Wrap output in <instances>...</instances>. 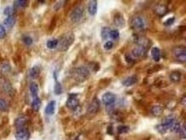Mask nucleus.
<instances>
[{
	"label": "nucleus",
	"mask_w": 186,
	"mask_h": 140,
	"mask_svg": "<svg viewBox=\"0 0 186 140\" xmlns=\"http://www.w3.org/2000/svg\"><path fill=\"white\" fill-rule=\"evenodd\" d=\"M59 40V43H58V48H59V51H66L68 50L69 47L72 45V43L74 42L75 40V35L73 33L71 32H69L67 34H64Z\"/></svg>",
	"instance_id": "nucleus-1"
},
{
	"label": "nucleus",
	"mask_w": 186,
	"mask_h": 140,
	"mask_svg": "<svg viewBox=\"0 0 186 140\" xmlns=\"http://www.w3.org/2000/svg\"><path fill=\"white\" fill-rule=\"evenodd\" d=\"M174 123H175V118L173 116H167L163 119L162 122L160 125H157L156 130L161 134L166 133L167 131L172 128Z\"/></svg>",
	"instance_id": "nucleus-2"
},
{
	"label": "nucleus",
	"mask_w": 186,
	"mask_h": 140,
	"mask_svg": "<svg viewBox=\"0 0 186 140\" xmlns=\"http://www.w3.org/2000/svg\"><path fill=\"white\" fill-rule=\"evenodd\" d=\"M130 26L133 29L142 31L146 28V22L143 17L140 15L133 16L130 19Z\"/></svg>",
	"instance_id": "nucleus-3"
},
{
	"label": "nucleus",
	"mask_w": 186,
	"mask_h": 140,
	"mask_svg": "<svg viewBox=\"0 0 186 140\" xmlns=\"http://www.w3.org/2000/svg\"><path fill=\"white\" fill-rule=\"evenodd\" d=\"M73 77L77 82H83L87 80L89 77V70L85 66H80L73 70Z\"/></svg>",
	"instance_id": "nucleus-4"
},
{
	"label": "nucleus",
	"mask_w": 186,
	"mask_h": 140,
	"mask_svg": "<svg viewBox=\"0 0 186 140\" xmlns=\"http://www.w3.org/2000/svg\"><path fill=\"white\" fill-rule=\"evenodd\" d=\"M83 17V9L81 5L75 7L70 13V20L72 22H78Z\"/></svg>",
	"instance_id": "nucleus-5"
},
{
	"label": "nucleus",
	"mask_w": 186,
	"mask_h": 140,
	"mask_svg": "<svg viewBox=\"0 0 186 140\" xmlns=\"http://www.w3.org/2000/svg\"><path fill=\"white\" fill-rule=\"evenodd\" d=\"M173 55L177 58V60L180 62H185L186 60V49L185 47H176L172 50Z\"/></svg>",
	"instance_id": "nucleus-6"
},
{
	"label": "nucleus",
	"mask_w": 186,
	"mask_h": 140,
	"mask_svg": "<svg viewBox=\"0 0 186 140\" xmlns=\"http://www.w3.org/2000/svg\"><path fill=\"white\" fill-rule=\"evenodd\" d=\"M146 52H147V48H145L144 47L141 45H137V47H135L131 51L132 55L135 58H139V59L143 58L146 55Z\"/></svg>",
	"instance_id": "nucleus-7"
},
{
	"label": "nucleus",
	"mask_w": 186,
	"mask_h": 140,
	"mask_svg": "<svg viewBox=\"0 0 186 140\" xmlns=\"http://www.w3.org/2000/svg\"><path fill=\"white\" fill-rule=\"evenodd\" d=\"M77 95H69L68 100L66 101V106L69 109L75 110L79 106V100L76 97Z\"/></svg>",
	"instance_id": "nucleus-8"
},
{
	"label": "nucleus",
	"mask_w": 186,
	"mask_h": 140,
	"mask_svg": "<svg viewBox=\"0 0 186 140\" xmlns=\"http://www.w3.org/2000/svg\"><path fill=\"white\" fill-rule=\"evenodd\" d=\"M100 108V103L97 98H94L88 106V113L90 114H94L98 113Z\"/></svg>",
	"instance_id": "nucleus-9"
},
{
	"label": "nucleus",
	"mask_w": 186,
	"mask_h": 140,
	"mask_svg": "<svg viewBox=\"0 0 186 140\" xmlns=\"http://www.w3.org/2000/svg\"><path fill=\"white\" fill-rule=\"evenodd\" d=\"M102 102L106 105V106H110L112 104H113L116 101V95L111 92H107L106 94H104L102 95Z\"/></svg>",
	"instance_id": "nucleus-10"
},
{
	"label": "nucleus",
	"mask_w": 186,
	"mask_h": 140,
	"mask_svg": "<svg viewBox=\"0 0 186 140\" xmlns=\"http://www.w3.org/2000/svg\"><path fill=\"white\" fill-rule=\"evenodd\" d=\"M168 12V8L163 4H157L154 8V13L159 17H164Z\"/></svg>",
	"instance_id": "nucleus-11"
},
{
	"label": "nucleus",
	"mask_w": 186,
	"mask_h": 140,
	"mask_svg": "<svg viewBox=\"0 0 186 140\" xmlns=\"http://www.w3.org/2000/svg\"><path fill=\"white\" fill-rule=\"evenodd\" d=\"M30 138V133L27 129H19L16 133V140H29Z\"/></svg>",
	"instance_id": "nucleus-12"
},
{
	"label": "nucleus",
	"mask_w": 186,
	"mask_h": 140,
	"mask_svg": "<svg viewBox=\"0 0 186 140\" xmlns=\"http://www.w3.org/2000/svg\"><path fill=\"white\" fill-rule=\"evenodd\" d=\"M97 9H98V2L95 0H92L88 4V13L91 16H94L97 13Z\"/></svg>",
	"instance_id": "nucleus-13"
},
{
	"label": "nucleus",
	"mask_w": 186,
	"mask_h": 140,
	"mask_svg": "<svg viewBox=\"0 0 186 140\" xmlns=\"http://www.w3.org/2000/svg\"><path fill=\"white\" fill-rule=\"evenodd\" d=\"M56 109V101H51L49 103L47 104V106L46 107L45 112L47 115H52L55 113Z\"/></svg>",
	"instance_id": "nucleus-14"
},
{
	"label": "nucleus",
	"mask_w": 186,
	"mask_h": 140,
	"mask_svg": "<svg viewBox=\"0 0 186 140\" xmlns=\"http://www.w3.org/2000/svg\"><path fill=\"white\" fill-rule=\"evenodd\" d=\"M40 74V67L39 65L33 66L29 70V78L31 79H36Z\"/></svg>",
	"instance_id": "nucleus-15"
},
{
	"label": "nucleus",
	"mask_w": 186,
	"mask_h": 140,
	"mask_svg": "<svg viewBox=\"0 0 186 140\" xmlns=\"http://www.w3.org/2000/svg\"><path fill=\"white\" fill-rule=\"evenodd\" d=\"M113 22H114V24H115L117 27H119V28L124 27V24H125V20H124V18L123 17V16H122L120 13H118V14H117V15H115Z\"/></svg>",
	"instance_id": "nucleus-16"
},
{
	"label": "nucleus",
	"mask_w": 186,
	"mask_h": 140,
	"mask_svg": "<svg viewBox=\"0 0 186 140\" xmlns=\"http://www.w3.org/2000/svg\"><path fill=\"white\" fill-rule=\"evenodd\" d=\"M0 87L2 88V90H4L6 94H10L13 91L12 86L8 81L6 80H2L0 83Z\"/></svg>",
	"instance_id": "nucleus-17"
},
{
	"label": "nucleus",
	"mask_w": 186,
	"mask_h": 140,
	"mask_svg": "<svg viewBox=\"0 0 186 140\" xmlns=\"http://www.w3.org/2000/svg\"><path fill=\"white\" fill-rule=\"evenodd\" d=\"M137 83V78L135 77V76H131V77H129L127 78H125L124 80L122 82V84L124 86V87H130L132 85H134L135 83Z\"/></svg>",
	"instance_id": "nucleus-18"
},
{
	"label": "nucleus",
	"mask_w": 186,
	"mask_h": 140,
	"mask_svg": "<svg viewBox=\"0 0 186 140\" xmlns=\"http://www.w3.org/2000/svg\"><path fill=\"white\" fill-rule=\"evenodd\" d=\"M26 124H27V118L24 117V116L18 117L16 120H15V126H16V127L18 130H19V129H22Z\"/></svg>",
	"instance_id": "nucleus-19"
},
{
	"label": "nucleus",
	"mask_w": 186,
	"mask_h": 140,
	"mask_svg": "<svg viewBox=\"0 0 186 140\" xmlns=\"http://www.w3.org/2000/svg\"><path fill=\"white\" fill-rule=\"evenodd\" d=\"M29 90H30V93H31V95H32V96H33L34 98H35V97H38V93H39V86H38V84H37L36 83L33 82V83H30Z\"/></svg>",
	"instance_id": "nucleus-20"
},
{
	"label": "nucleus",
	"mask_w": 186,
	"mask_h": 140,
	"mask_svg": "<svg viewBox=\"0 0 186 140\" xmlns=\"http://www.w3.org/2000/svg\"><path fill=\"white\" fill-rule=\"evenodd\" d=\"M16 23V17L15 16H11V17H7L4 21V24L6 28L11 29Z\"/></svg>",
	"instance_id": "nucleus-21"
},
{
	"label": "nucleus",
	"mask_w": 186,
	"mask_h": 140,
	"mask_svg": "<svg viewBox=\"0 0 186 140\" xmlns=\"http://www.w3.org/2000/svg\"><path fill=\"white\" fill-rule=\"evenodd\" d=\"M181 78H182V75H181V73L178 72V71H172V72L170 74V76H169L170 80L172 81V83H175L180 82Z\"/></svg>",
	"instance_id": "nucleus-22"
},
{
	"label": "nucleus",
	"mask_w": 186,
	"mask_h": 140,
	"mask_svg": "<svg viewBox=\"0 0 186 140\" xmlns=\"http://www.w3.org/2000/svg\"><path fill=\"white\" fill-rule=\"evenodd\" d=\"M163 113V108L160 105H155L152 107L151 108V113L154 115V116H160Z\"/></svg>",
	"instance_id": "nucleus-23"
},
{
	"label": "nucleus",
	"mask_w": 186,
	"mask_h": 140,
	"mask_svg": "<svg viewBox=\"0 0 186 140\" xmlns=\"http://www.w3.org/2000/svg\"><path fill=\"white\" fill-rule=\"evenodd\" d=\"M151 56L155 61H160V50L158 47H153L151 50Z\"/></svg>",
	"instance_id": "nucleus-24"
},
{
	"label": "nucleus",
	"mask_w": 186,
	"mask_h": 140,
	"mask_svg": "<svg viewBox=\"0 0 186 140\" xmlns=\"http://www.w3.org/2000/svg\"><path fill=\"white\" fill-rule=\"evenodd\" d=\"M41 107V101L39 99V97H35L34 98V100L32 101V108L34 109V111L35 112H38L39 110Z\"/></svg>",
	"instance_id": "nucleus-25"
},
{
	"label": "nucleus",
	"mask_w": 186,
	"mask_h": 140,
	"mask_svg": "<svg viewBox=\"0 0 186 140\" xmlns=\"http://www.w3.org/2000/svg\"><path fill=\"white\" fill-rule=\"evenodd\" d=\"M29 5V1L27 0H17L14 2V8H25Z\"/></svg>",
	"instance_id": "nucleus-26"
},
{
	"label": "nucleus",
	"mask_w": 186,
	"mask_h": 140,
	"mask_svg": "<svg viewBox=\"0 0 186 140\" xmlns=\"http://www.w3.org/2000/svg\"><path fill=\"white\" fill-rule=\"evenodd\" d=\"M10 70H11V67H10L9 63L4 62V63L0 65V72H2V73H8V72H10Z\"/></svg>",
	"instance_id": "nucleus-27"
},
{
	"label": "nucleus",
	"mask_w": 186,
	"mask_h": 140,
	"mask_svg": "<svg viewBox=\"0 0 186 140\" xmlns=\"http://www.w3.org/2000/svg\"><path fill=\"white\" fill-rule=\"evenodd\" d=\"M58 43H59V40L57 39L49 40L46 42V47L49 49H54V48H56L58 47Z\"/></svg>",
	"instance_id": "nucleus-28"
},
{
	"label": "nucleus",
	"mask_w": 186,
	"mask_h": 140,
	"mask_svg": "<svg viewBox=\"0 0 186 140\" xmlns=\"http://www.w3.org/2000/svg\"><path fill=\"white\" fill-rule=\"evenodd\" d=\"M110 32H111L110 28H108V27H104V28L101 29V37H102V39H104V40L107 39L108 37H109V35H110Z\"/></svg>",
	"instance_id": "nucleus-29"
},
{
	"label": "nucleus",
	"mask_w": 186,
	"mask_h": 140,
	"mask_svg": "<svg viewBox=\"0 0 186 140\" xmlns=\"http://www.w3.org/2000/svg\"><path fill=\"white\" fill-rule=\"evenodd\" d=\"M14 13H15V8L12 6H7L4 10V14L7 17L14 16Z\"/></svg>",
	"instance_id": "nucleus-30"
},
{
	"label": "nucleus",
	"mask_w": 186,
	"mask_h": 140,
	"mask_svg": "<svg viewBox=\"0 0 186 140\" xmlns=\"http://www.w3.org/2000/svg\"><path fill=\"white\" fill-rule=\"evenodd\" d=\"M63 92V88H62V85L61 83L56 81V83H55V86H54V93L56 95H61Z\"/></svg>",
	"instance_id": "nucleus-31"
},
{
	"label": "nucleus",
	"mask_w": 186,
	"mask_h": 140,
	"mask_svg": "<svg viewBox=\"0 0 186 140\" xmlns=\"http://www.w3.org/2000/svg\"><path fill=\"white\" fill-rule=\"evenodd\" d=\"M7 110H8V104L6 103L5 101L0 98V111L6 112Z\"/></svg>",
	"instance_id": "nucleus-32"
},
{
	"label": "nucleus",
	"mask_w": 186,
	"mask_h": 140,
	"mask_svg": "<svg viewBox=\"0 0 186 140\" xmlns=\"http://www.w3.org/2000/svg\"><path fill=\"white\" fill-rule=\"evenodd\" d=\"M22 41L24 42V44L25 45H27V46H31L32 44H33V39L29 36V35H24L23 37H22Z\"/></svg>",
	"instance_id": "nucleus-33"
},
{
	"label": "nucleus",
	"mask_w": 186,
	"mask_h": 140,
	"mask_svg": "<svg viewBox=\"0 0 186 140\" xmlns=\"http://www.w3.org/2000/svg\"><path fill=\"white\" fill-rule=\"evenodd\" d=\"M109 36H110L112 39H113V40H117L118 37H119V32H118V30H111L110 35H109Z\"/></svg>",
	"instance_id": "nucleus-34"
},
{
	"label": "nucleus",
	"mask_w": 186,
	"mask_h": 140,
	"mask_svg": "<svg viewBox=\"0 0 186 140\" xmlns=\"http://www.w3.org/2000/svg\"><path fill=\"white\" fill-rule=\"evenodd\" d=\"M180 129H181V124L178 123V122H175L171 128V130L173 132H179Z\"/></svg>",
	"instance_id": "nucleus-35"
},
{
	"label": "nucleus",
	"mask_w": 186,
	"mask_h": 140,
	"mask_svg": "<svg viewBox=\"0 0 186 140\" xmlns=\"http://www.w3.org/2000/svg\"><path fill=\"white\" fill-rule=\"evenodd\" d=\"M6 36V30H5V28L0 24V39H4Z\"/></svg>",
	"instance_id": "nucleus-36"
},
{
	"label": "nucleus",
	"mask_w": 186,
	"mask_h": 140,
	"mask_svg": "<svg viewBox=\"0 0 186 140\" xmlns=\"http://www.w3.org/2000/svg\"><path fill=\"white\" fill-rule=\"evenodd\" d=\"M186 128H185V123H184L183 126H181V129L179 131V133H180V137L183 138V139H185V134H186Z\"/></svg>",
	"instance_id": "nucleus-37"
},
{
	"label": "nucleus",
	"mask_w": 186,
	"mask_h": 140,
	"mask_svg": "<svg viewBox=\"0 0 186 140\" xmlns=\"http://www.w3.org/2000/svg\"><path fill=\"white\" fill-rule=\"evenodd\" d=\"M175 22V17H171V18H168L165 22H164V25L165 26H171Z\"/></svg>",
	"instance_id": "nucleus-38"
},
{
	"label": "nucleus",
	"mask_w": 186,
	"mask_h": 140,
	"mask_svg": "<svg viewBox=\"0 0 186 140\" xmlns=\"http://www.w3.org/2000/svg\"><path fill=\"white\" fill-rule=\"evenodd\" d=\"M113 47V43L112 41H107L104 45V48L106 50H111Z\"/></svg>",
	"instance_id": "nucleus-39"
},
{
	"label": "nucleus",
	"mask_w": 186,
	"mask_h": 140,
	"mask_svg": "<svg viewBox=\"0 0 186 140\" xmlns=\"http://www.w3.org/2000/svg\"><path fill=\"white\" fill-rule=\"evenodd\" d=\"M128 131H129V127H128V126H121V127H119V129H118V131H119L120 133L127 132Z\"/></svg>",
	"instance_id": "nucleus-40"
},
{
	"label": "nucleus",
	"mask_w": 186,
	"mask_h": 140,
	"mask_svg": "<svg viewBox=\"0 0 186 140\" xmlns=\"http://www.w3.org/2000/svg\"><path fill=\"white\" fill-rule=\"evenodd\" d=\"M125 59H126V61L129 62V63H131V62L133 61L132 58H131V57H129V55H126V56H125Z\"/></svg>",
	"instance_id": "nucleus-41"
},
{
	"label": "nucleus",
	"mask_w": 186,
	"mask_h": 140,
	"mask_svg": "<svg viewBox=\"0 0 186 140\" xmlns=\"http://www.w3.org/2000/svg\"><path fill=\"white\" fill-rule=\"evenodd\" d=\"M167 140H171V139H167Z\"/></svg>",
	"instance_id": "nucleus-42"
}]
</instances>
